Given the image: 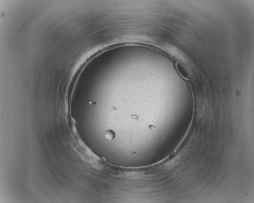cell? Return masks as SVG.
I'll use <instances>...</instances> for the list:
<instances>
[{
  "mask_svg": "<svg viewBox=\"0 0 254 203\" xmlns=\"http://www.w3.org/2000/svg\"><path fill=\"white\" fill-rule=\"evenodd\" d=\"M115 136V132L112 130H109L106 132L105 137L109 140H113Z\"/></svg>",
  "mask_w": 254,
  "mask_h": 203,
  "instance_id": "6da1fadb",
  "label": "cell"
}]
</instances>
